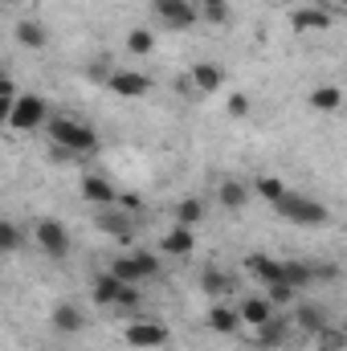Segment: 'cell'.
I'll list each match as a JSON object with an SVG mask.
<instances>
[{
	"label": "cell",
	"mask_w": 347,
	"mask_h": 351,
	"mask_svg": "<svg viewBox=\"0 0 347 351\" xmlns=\"http://www.w3.org/2000/svg\"><path fill=\"white\" fill-rule=\"evenodd\" d=\"M49 135H53V143H58L62 152H70V156H90V152H98V135L90 131L86 123H78V119L53 114V119H49Z\"/></svg>",
	"instance_id": "1"
},
{
	"label": "cell",
	"mask_w": 347,
	"mask_h": 351,
	"mask_svg": "<svg viewBox=\"0 0 347 351\" xmlns=\"http://www.w3.org/2000/svg\"><path fill=\"white\" fill-rule=\"evenodd\" d=\"M274 213H278L282 221H294V225H307V229L327 225V208H323L319 200H311V196H298V192H286V196L274 204Z\"/></svg>",
	"instance_id": "2"
},
{
	"label": "cell",
	"mask_w": 347,
	"mask_h": 351,
	"mask_svg": "<svg viewBox=\"0 0 347 351\" xmlns=\"http://www.w3.org/2000/svg\"><path fill=\"white\" fill-rule=\"evenodd\" d=\"M53 114H49V106H45V98H37V94H21L16 98V106H12V114L4 119L12 131H37V127H45Z\"/></svg>",
	"instance_id": "3"
},
{
	"label": "cell",
	"mask_w": 347,
	"mask_h": 351,
	"mask_svg": "<svg viewBox=\"0 0 347 351\" xmlns=\"http://www.w3.org/2000/svg\"><path fill=\"white\" fill-rule=\"evenodd\" d=\"M33 241H37V250H41L45 258H53V262H62V258L70 254V229H66L62 221H53V217H45V221L33 225Z\"/></svg>",
	"instance_id": "4"
},
{
	"label": "cell",
	"mask_w": 347,
	"mask_h": 351,
	"mask_svg": "<svg viewBox=\"0 0 347 351\" xmlns=\"http://www.w3.org/2000/svg\"><path fill=\"white\" fill-rule=\"evenodd\" d=\"M123 339H127V348H135V351H160V348H168L172 331H168L164 323H152V319H135V323H127Z\"/></svg>",
	"instance_id": "5"
},
{
	"label": "cell",
	"mask_w": 347,
	"mask_h": 351,
	"mask_svg": "<svg viewBox=\"0 0 347 351\" xmlns=\"http://www.w3.org/2000/svg\"><path fill=\"white\" fill-rule=\"evenodd\" d=\"M152 8H156V16H160L168 29H192V25L200 21L196 0H152Z\"/></svg>",
	"instance_id": "6"
},
{
	"label": "cell",
	"mask_w": 347,
	"mask_h": 351,
	"mask_svg": "<svg viewBox=\"0 0 347 351\" xmlns=\"http://www.w3.org/2000/svg\"><path fill=\"white\" fill-rule=\"evenodd\" d=\"M106 86L115 90L119 98H147L152 94V78L139 74V70H110L106 74Z\"/></svg>",
	"instance_id": "7"
},
{
	"label": "cell",
	"mask_w": 347,
	"mask_h": 351,
	"mask_svg": "<svg viewBox=\"0 0 347 351\" xmlns=\"http://www.w3.org/2000/svg\"><path fill=\"white\" fill-rule=\"evenodd\" d=\"M94 225L119 241H131V213L119 208V204H106V208H94Z\"/></svg>",
	"instance_id": "8"
},
{
	"label": "cell",
	"mask_w": 347,
	"mask_h": 351,
	"mask_svg": "<svg viewBox=\"0 0 347 351\" xmlns=\"http://www.w3.org/2000/svg\"><path fill=\"white\" fill-rule=\"evenodd\" d=\"M204 323H208L217 335H229V339H233V335L241 331V311L229 306V298H225V302H213V306H208V319H204Z\"/></svg>",
	"instance_id": "9"
},
{
	"label": "cell",
	"mask_w": 347,
	"mask_h": 351,
	"mask_svg": "<svg viewBox=\"0 0 347 351\" xmlns=\"http://www.w3.org/2000/svg\"><path fill=\"white\" fill-rule=\"evenodd\" d=\"M160 250H164L168 258H188V254L196 250V229H188V225H172V229L160 237Z\"/></svg>",
	"instance_id": "10"
},
{
	"label": "cell",
	"mask_w": 347,
	"mask_h": 351,
	"mask_svg": "<svg viewBox=\"0 0 347 351\" xmlns=\"http://www.w3.org/2000/svg\"><path fill=\"white\" fill-rule=\"evenodd\" d=\"M237 311H241V323H246V327H254V331L265 327V323L274 319V302H270L265 294H250V298H241V302H237Z\"/></svg>",
	"instance_id": "11"
},
{
	"label": "cell",
	"mask_w": 347,
	"mask_h": 351,
	"mask_svg": "<svg viewBox=\"0 0 347 351\" xmlns=\"http://www.w3.org/2000/svg\"><path fill=\"white\" fill-rule=\"evenodd\" d=\"M246 269H250V278H258L261 286L286 282V262H274V258H265V254H250V258H246Z\"/></svg>",
	"instance_id": "12"
},
{
	"label": "cell",
	"mask_w": 347,
	"mask_h": 351,
	"mask_svg": "<svg viewBox=\"0 0 347 351\" xmlns=\"http://www.w3.org/2000/svg\"><path fill=\"white\" fill-rule=\"evenodd\" d=\"M294 331L323 335V331H327V311L315 306V302H298V306H294Z\"/></svg>",
	"instance_id": "13"
},
{
	"label": "cell",
	"mask_w": 347,
	"mask_h": 351,
	"mask_svg": "<svg viewBox=\"0 0 347 351\" xmlns=\"http://www.w3.org/2000/svg\"><path fill=\"white\" fill-rule=\"evenodd\" d=\"M188 82L200 90V94H213V90L225 86V70H221L217 62H196V66L188 70Z\"/></svg>",
	"instance_id": "14"
},
{
	"label": "cell",
	"mask_w": 347,
	"mask_h": 351,
	"mask_svg": "<svg viewBox=\"0 0 347 351\" xmlns=\"http://www.w3.org/2000/svg\"><path fill=\"white\" fill-rule=\"evenodd\" d=\"M82 196H86L94 208H106V204H119V192L106 176H82Z\"/></svg>",
	"instance_id": "15"
},
{
	"label": "cell",
	"mask_w": 347,
	"mask_h": 351,
	"mask_svg": "<svg viewBox=\"0 0 347 351\" xmlns=\"http://www.w3.org/2000/svg\"><path fill=\"white\" fill-rule=\"evenodd\" d=\"M290 25H294V33H327L331 29V12L327 8H294Z\"/></svg>",
	"instance_id": "16"
},
{
	"label": "cell",
	"mask_w": 347,
	"mask_h": 351,
	"mask_svg": "<svg viewBox=\"0 0 347 351\" xmlns=\"http://www.w3.org/2000/svg\"><path fill=\"white\" fill-rule=\"evenodd\" d=\"M200 286H204V294H208L213 302H225V298L233 294V278H229L225 269H217V265H204V269H200Z\"/></svg>",
	"instance_id": "17"
},
{
	"label": "cell",
	"mask_w": 347,
	"mask_h": 351,
	"mask_svg": "<svg viewBox=\"0 0 347 351\" xmlns=\"http://www.w3.org/2000/svg\"><path fill=\"white\" fill-rule=\"evenodd\" d=\"M286 335H290V319H270L265 327H258V331H254V348L278 351L282 343H286Z\"/></svg>",
	"instance_id": "18"
},
{
	"label": "cell",
	"mask_w": 347,
	"mask_h": 351,
	"mask_svg": "<svg viewBox=\"0 0 347 351\" xmlns=\"http://www.w3.org/2000/svg\"><path fill=\"white\" fill-rule=\"evenodd\" d=\"M123 286H127V282H123L119 274H110V269H106V274H98V278H94L90 294H94V302H98V306H115V302H119V294H123Z\"/></svg>",
	"instance_id": "19"
},
{
	"label": "cell",
	"mask_w": 347,
	"mask_h": 351,
	"mask_svg": "<svg viewBox=\"0 0 347 351\" xmlns=\"http://www.w3.org/2000/svg\"><path fill=\"white\" fill-rule=\"evenodd\" d=\"M53 327H58V331H66V335H78V331L86 327L82 306H74V302H58V306H53Z\"/></svg>",
	"instance_id": "20"
},
{
	"label": "cell",
	"mask_w": 347,
	"mask_h": 351,
	"mask_svg": "<svg viewBox=\"0 0 347 351\" xmlns=\"http://www.w3.org/2000/svg\"><path fill=\"white\" fill-rule=\"evenodd\" d=\"M217 200H221L229 213H241V208H246V200H250V188H246L237 176H229V180L217 188Z\"/></svg>",
	"instance_id": "21"
},
{
	"label": "cell",
	"mask_w": 347,
	"mask_h": 351,
	"mask_svg": "<svg viewBox=\"0 0 347 351\" xmlns=\"http://www.w3.org/2000/svg\"><path fill=\"white\" fill-rule=\"evenodd\" d=\"M200 221H204V200H200V196H184V200L176 204V225L196 229Z\"/></svg>",
	"instance_id": "22"
},
{
	"label": "cell",
	"mask_w": 347,
	"mask_h": 351,
	"mask_svg": "<svg viewBox=\"0 0 347 351\" xmlns=\"http://www.w3.org/2000/svg\"><path fill=\"white\" fill-rule=\"evenodd\" d=\"M254 192H258L265 204H278V200H282L290 188L282 184V176H258V180H254Z\"/></svg>",
	"instance_id": "23"
},
{
	"label": "cell",
	"mask_w": 347,
	"mask_h": 351,
	"mask_svg": "<svg viewBox=\"0 0 347 351\" xmlns=\"http://www.w3.org/2000/svg\"><path fill=\"white\" fill-rule=\"evenodd\" d=\"M16 41L25 45V49H45V29L37 25V21H16Z\"/></svg>",
	"instance_id": "24"
},
{
	"label": "cell",
	"mask_w": 347,
	"mask_h": 351,
	"mask_svg": "<svg viewBox=\"0 0 347 351\" xmlns=\"http://www.w3.org/2000/svg\"><path fill=\"white\" fill-rule=\"evenodd\" d=\"M344 106V94L335 86H319L311 90V110H323V114H331V110H339Z\"/></svg>",
	"instance_id": "25"
},
{
	"label": "cell",
	"mask_w": 347,
	"mask_h": 351,
	"mask_svg": "<svg viewBox=\"0 0 347 351\" xmlns=\"http://www.w3.org/2000/svg\"><path fill=\"white\" fill-rule=\"evenodd\" d=\"M127 49H131L135 58H147V53L156 49V33H152V29H131V33H127Z\"/></svg>",
	"instance_id": "26"
},
{
	"label": "cell",
	"mask_w": 347,
	"mask_h": 351,
	"mask_svg": "<svg viewBox=\"0 0 347 351\" xmlns=\"http://www.w3.org/2000/svg\"><path fill=\"white\" fill-rule=\"evenodd\" d=\"M110 274H119V278H123V282H131V286L147 278V274L139 269V262H135L131 254H123V258H115V262H110Z\"/></svg>",
	"instance_id": "27"
},
{
	"label": "cell",
	"mask_w": 347,
	"mask_h": 351,
	"mask_svg": "<svg viewBox=\"0 0 347 351\" xmlns=\"http://www.w3.org/2000/svg\"><path fill=\"white\" fill-rule=\"evenodd\" d=\"M265 298L274 302V306H298L294 298H298V286H290V282H274V286H265Z\"/></svg>",
	"instance_id": "28"
},
{
	"label": "cell",
	"mask_w": 347,
	"mask_h": 351,
	"mask_svg": "<svg viewBox=\"0 0 347 351\" xmlns=\"http://www.w3.org/2000/svg\"><path fill=\"white\" fill-rule=\"evenodd\" d=\"M286 282L302 290V286H311V282H315V269H311L307 262H286Z\"/></svg>",
	"instance_id": "29"
},
{
	"label": "cell",
	"mask_w": 347,
	"mask_h": 351,
	"mask_svg": "<svg viewBox=\"0 0 347 351\" xmlns=\"http://www.w3.org/2000/svg\"><path fill=\"white\" fill-rule=\"evenodd\" d=\"M21 245H25V237H21V229H16L12 221H4V225H0V250H4V254H16Z\"/></svg>",
	"instance_id": "30"
},
{
	"label": "cell",
	"mask_w": 347,
	"mask_h": 351,
	"mask_svg": "<svg viewBox=\"0 0 347 351\" xmlns=\"http://www.w3.org/2000/svg\"><path fill=\"white\" fill-rule=\"evenodd\" d=\"M131 258L139 262V269H143L147 278H156V274L164 269V265H160V258H156V254H147V250H131Z\"/></svg>",
	"instance_id": "31"
},
{
	"label": "cell",
	"mask_w": 347,
	"mask_h": 351,
	"mask_svg": "<svg viewBox=\"0 0 347 351\" xmlns=\"http://www.w3.org/2000/svg\"><path fill=\"white\" fill-rule=\"evenodd\" d=\"M139 302H143V298H139V290H135V286H131V282H127V286H123V294H119V302H115V306H119V311H131V306H139Z\"/></svg>",
	"instance_id": "32"
},
{
	"label": "cell",
	"mask_w": 347,
	"mask_h": 351,
	"mask_svg": "<svg viewBox=\"0 0 347 351\" xmlns=\"http://www.w3.org/2000/svg\"><path fill=\"white\" fill-rule=\"evenodd\" d=\"M229 114L233 119H246L250 114V98L246 94H229Z\"/></svg>",
	"instance_id": "33"
},
{
	"label": "cell",
	"mask_w": 347,
	"mask_h": 351,
	"mask_svg": "<svg viewBox=\"0 0 347 351\" xmlns=\"http://www.w3.org/2000/svg\"><path fill=\"white\" fill-rule=\"evenodd\" d=\"M119 208L135 213V208H143V196H139V192H119Z\"/></svg>",
	"instance_id": "34"
},
{
	"label": "cell",
	"mask_w": 347,
	"mask_h": 351,
	"mask_svg": "<svg viewBox=\"0 0 347 351\" xmlns=\"http://www.w3.org/2000/svg\"><path fill=\"white\" fill-rule=\"evenodd\" d=\"M311 269H315V278H323V282H335V278H339V265H335V262L311 265Z\"/></svg>",
	"instance_id": "35"
},
{
	"label": "cell",
	"mask_w": 347,
	"mask_h": 351,
	"mask_svg": "<svg viewBox=\"0 0 347 351\" xmlns=\"http://www.w3.org/2000/svg\"><path fill=\"white\" fill-rule=\"evenodd\" d=\"M225 4H229V0H196L200 12H204V8H225Z\"/></svg>",
	"instance_id": "36"
},
{
	"label": "cell",
	"mask_w": 347,
	"mask_h": 351,
	"mask_svg": "<svg viewBox=\"0 0 347 351\" xmlns=\"http://www.w3.org/2000/svg\"><path fill=\"white\" fill-rule=\"evenodd\" d=\"M4 4H8V8H21V4H29V0H4Z\"/></svg>",
	"instance_id": "37"
},
{
	"label": "cell",
	"mask_w": 347,
	"mask_h": 351,
	"mask_svg": "<svg viewBox=\"0 0 347 351\" xmlns=\"http://www.w3.org/2000/svg\"><path fill=\"white\" fill-rule=\"evenodd\" d=\"M331 4H335V8H347V0H331Z\"/></svg>",
	"instance_id": "38"
}]
</instances>
